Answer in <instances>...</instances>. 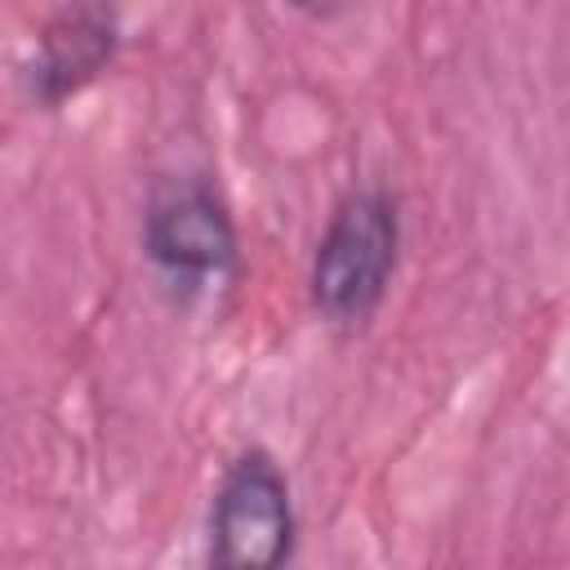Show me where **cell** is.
<instances>
[{
	"mask_svg": "<svg viewBox=\"0 0 570 570\" xmlns=\"http://www.w3.org/2000/svg\"><path fill=\"white\" fill-rule=\"evenodd\" d=\"M147 254L174 276H218L236 263V227L205 183H183L151 200Z\"/></svg>",
	"mask_w": 570,
	"mask_h": 570,
	"instance_id": "3957f363",
	"label": "cell"
},
{
	"mask_svg": "<svg viewBox=\"0 0 570 570\" xmlns=\"http://www.w3.org/2000/svg\"><path fill=\"white\" fill-rule=\"evenodd\" d=\"M294 552V508L285 472L272 454H240L209 517V566L214 570H285Z\"/></svg>",
	"mask_w": 570,
	"mask_h": 570,
	"instance_id": "7a4b0ae2",
	"label": "cell"
},
{
	"mask_svg": "<svg viewBox=\"0 0 570 570\" xmlns=\"http://www.w3.org/2000/svg\"><path fill=\"white\" fill-rule=\"evenodd\" d=\"M396 205L383 191H352L330 214L312 258V303L338 330H361L396 272Z\"/></svg>",
	"mask_w": 570,
	"mask_h": 570,
	"instance_id": "6da1fadb",
	"label": "cell"
},
{
	"mask_svg": "<svg viewBox=\"0 0 570 570\" xmlns=\"http://www.w3.org/2000/svg\"><path fill=\"white\" fill-rule=\"evenodd\" d=\"M111 49H116L111 13H102V9H67L40 36L36 94L45 102H62L67 94L85 89L111 62Z\"/></svg>",
	"mask_w": 570,
	"mask_h": 570,
	"instance_id": "277c9868",
	"label": "cell"
}]
</instances>
